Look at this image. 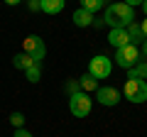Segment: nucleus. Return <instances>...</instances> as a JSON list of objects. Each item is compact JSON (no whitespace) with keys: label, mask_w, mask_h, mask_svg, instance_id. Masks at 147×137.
Instances as JSON below:
<instances>
[{"label":"nucleus","mask_w":147,"mask_h":137,"mask_svg":"<svg viewBox=\"0 0 147 137\" xmlns=\"http://www.w3.org/2000/svg\"><path fill=\"white\" fill-rule=\"evenodd\" d=\"M5 3H7V5H20L22 0H5Z\"/></svg>","instance_id":"obj_23"},{"label":"nucleus","mask_w":147,"mask_h":137,"mask_svg":"<svg viewBox=\"0 0 147 137\" xmlns=\"http://www.w3.org/2000/svg\"><path fill=\"white\" fill-rule=\"evenodd\" d=\"M123 93L130 103H145L147 100V81L142 79H127L123 86Z\"/></svg>","instance_id":"obj_3"},{"label":"nucleus","mask_w":147,"mask_h":137,"mask_svg":"<svg viewBox=\"0 0 147 137\" xmlns=\"http://www.w3.org/2000/svg\"><path fill=\"white\" fill-rule=\"evenodd\" d=\"M30 7L32 10H39V0H30Z\"/></svg>","instance_id":"obj_20"},{"label":"nucleus","mask_w":147,"mask_h":137,"mask_svg":"<svg viewBox=\"0 0 147 137\" xmlns=\"http://www.w3.org/2000/svg\"><path fill=\"white\" fill-rule=\"evenodd\" d=\"M12 64H15V68H22V71H27L30 66H34V59L27 56V54H17V56H12Z\"/></svg>","instance_id":"obj_13"},{"label":"nucleus","mask_w":147,"mask_h":137,"mask_svg":"<svg viewBox=\"0 0 147 137\" xmlns=\"http://www.w3.org/2000/svg\"><path fill=\"white\" fill-rule=\"evenodd\" d=\"M142 12L147 15V0H142Z\"/></svg>","instance_id":"obj_24"},{"label":"nucleus","mask_w":147,"mask_h":137,"mask_svg":"<svg viewBox=\"0 0 147 137\" xmlns=\"http://www.w3.org/2000/svg\"><path fill=\"white\" fill-rule=\"evenodd\" d=\"M140 27H142V34H145V39H147V20H142Z\"/></svg>","instance_id":"obj_21"},{"label":"nucleus","mask_w":147,"mask_h":137,"mask_svg":"<svg viewBox=\"0 0 147 137\" xmlns=\"http://www.w3.org/2000/svg\"><path fill=\"white\" fill-rule=\"evenodd\" d=\"M74 25L76 27H91L93 25V12H88V10H84V7H79V10L74 12Z\"/></svg>","instance_id":"obj_10"},{"label":"nucleus","mask_w":147,"mask_h":137,"mask_svg":"<svg viewBox=\"0 0 147 137\" xmlns=\"http://www.w3.org/2000/svg\"><path fill=\"white\" fill-rule=\"evenodd\" d=\"M127 79H147V61H137L132 68H127Z\"/></svg>","instance_id":"obj_11"},{"label":"nucleus","mask_w":147,"mask_h":137,"mask_svg":"<svg viewBox=\"0 0 147 137\" xmlns=\"http://www.w3.org/2000/svg\"><path fill=\"white\" fill-rule=\"evenodd\" d=\"M12 137H32V135H30V132L25 130V127H17V130H15V135H12Z\"/></svg>","instance_id":"obj_18"},{"label":"nucleus","mask_w":147,"mask_h":137,"mask_svg":"<svg viewBox=\"0 0 147 137\" xmlns=\"http://www.w3.org/2000/svg\"><path fill=\"white\" fill-rule=\"evenodd\" d=\"M142 56L147 59V39H145V42H142Z\"/></svg>","instance_id":"obj_22"},{"label":"nucleus","mask_w":147,"mask_h":137,"mask_svg":"<svg viewBox=\"0 0 147 137\" xmlns=\"http://www.w3.org/2000/svg\"><path fill=\"white\" fill-rule=\"evenodd\" d=\"M66 7V0H39V10L47 15H59Z\"/></svg>","instance_id":"obj_9"},{"label":"nucleus","mask_w":147,"mask_h":137,"mask_svg":"<svg viewBox=\"0 0 147 137\" xmlns=\"http://www.w3.org/2000/svg\"><path fill=\"white\" fill-rule=\"evenodd\" d=\"M110 71H113V61H110L105 54H98V56H93L88 61V74L93 76V79H108Z\"/></svg>","instance_id":"obj_5"},{"label":"nucleus","mask_w":147,"mask_h":137,"mask_svg":"<svg viewBox=\"0 0 147 137\" xmlns=\"http://www.w3.org/2000/svg\"><path fill=\"white\" fill-rule=\"evenodd\" d=\"M91 95L88 93H84V91H76V93L69 98V108H71V113L76 118H86L91 113Z\"/></svg>","instance_id":"obj_4"},{"label":"nucleus","mask_w":147,"mask_h":137,"mask_svg":"<svg viewBox=\"0 0 147 137\" xmlns=\"http://www.w3.org/2000/svg\"><path fill=\"white\" fill-rule=\"evenodd\" d=\"M142 54H140V47H135V44H125V47H120V49H115V64L120 68H132L137 61H142Z\"/></svg>","instance_id":"obj_2"},{"label":"nucleus","mask_w":147,"mask_h":137,"mask_svg":"<svg viewBox=\"0 0 147 137\" xmlns=\"http://www.w3.org/2000/svg\"><path fill=\"white\" fill-rule=\"evenodd\" d=\"M103 3L105 0H81V7L88 12H96V10H103Z\"/></svg>","instance_id":"obj_16"},{"label":"nucleus","mask_w":147,"mask_h":137,"mask_svg":"<svg viewBox=\"0 0 147 137\" xmlns=\"http://www.w3.org/2000/svg\"><path fill=\"white\" fill-rule=\"evenodd\" d=\"M25 54L27 56H32L37 64H42V59H44V54H47V47H44V39L42 37H37V34H30V37L25 39Z\"/></svg>","instance_id":"obj_6"},{"label":"nucleus","mask_w":147,"mask_h":137,"mask_svg":"<svg viewBox=\"0 0 147 137\" xmlns=\"http://www.w3.org/2000/svg\"><path fill=\"white\" fill-rule=\"evenodd\" d=\"M25 76H27V81L30 83H37V81L42 79V64H34V66H30L25 71Z\"/></svg>","instance_id":"obj_15"},{"label":"nucleus","mask_w":147,"mask_h":137,"mask_svg":"<svg viewBox=\"0 0 147 137\" xmlns=\"http://www.w3.org/2000/svg\"><path fill=\"white\" fill-rule=\"evenodd\" d=\"M125 30H127V34H130V44H135V47H137L140 42H145V39H142L145 34H142V27H140V25H135V22H130V25H127Z\"/></svg>","instance_id":"obj_12"},{"label":"nucleus","mask_w":147,"mask_h":137,"mask_svg":"<svg viewBox=\"0 0 147 137\" xmlns=\"http://www.w3.org/2000/svg\"><path fill=\"white\" fill-rule=\"evenodd\" d=\"M132 20H135V12L125 3H113V5H108L105 7V15H103V22L110 25V30H115V27L118 30H125Z\"/></svg>","instance_id":"obj_1"},{"label":"nucleus","mask_w":147,"mask_h":137,"mask_svg":"<svg viewBox=\"0 0 147 137\" xmlns=\"http://www.w3.org/2000/svg\"><path fill=\"white\" fill-rule=\"evenodd\" d=\"M120 91L118 88H113V86H98V91H96V100H98L100 105H105V108H113V105H118L120 103Z\"/></svg>","instance_id":"obj_7"},{"label":"nucleus","mask_w":147,"mask_h":137,"mask_svg":"<svg viewBox=\"0 0 147 137\" xmlns=\"http://www.w3.org/2000/svg\"><path fill=\"white\" fill-rule=\"evenodd\" d=\"M79 86H81L84 93H88V91H98V79H93L91 74H86V76L79 79Z\"/></svg>","instance_id":"obj_14"},{"label":"nucleus","mask_w":147,"mask_h":137,"mask_svg":"<svg viewBox=\"0 0 147 137\" xmlns=\"http://www.w3.org/2000/svg\"><path fill=\"white\" fill-rule=\"evenodd\" d=\"M108 42L113 44L115 49H120V47H125V44H130V34H127V30H110L108 32Z\"/></svg>","instance_id":"obj_8"},{"label":"nucleus","mask_w":147,"mask_h":137,"mask_svg":"<svg viewBox=\"0 0 147 137\" xmlns=\"http://www.w3.org/2000/svg\"><path fill=\"white\" fill-rule=\"evenodd\" d=\"M125 5H130V7H135V5H142V0H123Z\"/></svg>","instance_id":"obj_19"},{"label":"nucleus","mask_w":147,"mask_h":137,"mask_svg":"<svg viewBox=\"0 0 147 137\" xmlns=\"http://www.w3.org/2000/svg\"><path fill=\"white\" fill-rule=\"evenodd\" d=\"M10 122H12V125H15V127H22V125H25V115H22V113H12V115H10Z\"/></svg>","instance_id":"obj_17"}]
</instances>
